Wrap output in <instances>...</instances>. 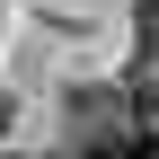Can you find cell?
<instances>
[{
    "instance_id": "obj_1",
    "label": "cell",
    "mask_w": 159,
    "mask_h": 159,
    "mask_svg": "<svg viewBox=\"0 0 159 159\" xmlns=\"http://www.w3.org/2000/svg\"><path fill=\"white\" fill-rule=\"evenodd\" d=\"M62 159H159V89H80Z\"/></svg>"
},
{
    "instance_id": "obj_2",
    "label": "cell",
    "mask_w": 159,
    "mask_h": 159,
    "mask_svg": "<svg viewBox=\"0 0 159 159\" xmlns=\"http://www.w3.org/2000/svg\"><path fill=\"white\" fill-rule=\"evenodd\" d=\"M133 18H142V44L159 53V0H133Z\"/></svg>"
},
{
    "instance_id": "obj_3",
    "label": "cell",
    "mask_w": 159,
    "mask_h": 159,
    "mask_svg": "<svg viewBox=\"0 0 159 159\" xmlns=\"http://www.w3.org/2000/svg\"><path fill=\"white\" fill-rule=\"evenodd\" d=\"M0 133H9V97H0Z\"/></svg>"
}]
</instances>
